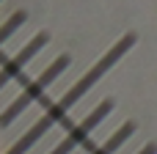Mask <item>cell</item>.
Instances as JSON below:
<instances>
[{
    "instance_id": "obj_1",
    "label": "cell",
    "mask_w": 157,
    "mask_h": 154,
    "mask_svg": "<svg viewBox=\"0 0 157 154\" xmlns=\"http://www.w3.org/2000/svg\"><path fill=\"white\" fill-rule=\"evenodd\" d=\"M130 44H132V39L127 36V39H124V41H121V44H119L108 58H102V61H99V63H97V66H94L83 80H77V83H75V85H72V88H69L58 102H52V105L47 107V113H44V116H41V118H39V121H36V124H33V127H30V130H28V132H25V135H22V138H19V141H17L6 154H28L39 141H41V138H44V135H47V132H50V130H52V127H55V124H58V121H61V118H66V113H69V110H72V107H75V105H77V102L91 91V85H94V83H97V80H99V77H102V74L116 63V61H119L121 50H127Z\"/></svg>"
},
{
    "instance_id": "obj_2",
    "label": "cell",
    "mask_w": 157,
    "mask_h": 154,
    "mask_svg": "<svg viewBox=\"0 0 157 154\" xmlns=\"http://www.w3.org/2000/svg\"><path fill=\"white\" fill-rule=\"evenodd\" d=\"M66 66H69V58H58V61H55L52 66H47L33 83H28V85L22 88V94H19V96L0 113V127L14 124V121H17V118H19V116H22V113H25V110H28V107H30V105H33V102H36V99H39V96L58 80V77H61V72H66Z\"/></svg>"
},
{
    "instance_id": "obj_3",
    "label": "cell",
    "mask_w": 157,
    "mask_h": 154,
    "mask_svg": "<svg viewBox=\"0 0 157 154\" xmlns=\"http://www.w3.org/2000/svg\"><path fill=\"white\" fill-rule=\"evenodd\" d=\"M110 110H113V102H102V105H97L86 118H80V121L66 132L63 141L55 143V149H52L50 154H75L86 141H88V138H91V132H94V130H97V127L110 116Z\"/></svg>"
},
{
    "instance_id": "obj_4",
    "label": "cell",
    "mask_w": 157,
    "mask_h": 154,
    "mask_svg": "<svg viewBox=\"0 0 157 154\" xmlns=\"http://www.w3.org/2000/svg\"><path fill=\"white\" fill-rule=\"evenodd\" d=\"M44 44H47V36L39 33L36 39L28 41L25 50H19L11 61H6V63L0 66V91H3V88H6V85H8V83H11V80H14V77H17V74L30 63V61H33V58H36V55H39V50H44Z\"/></svg>"
},
{
    "instance_id": "obj_5",
    "label": "cell",
    "mask_w": 157,
    "mask_h": 154,
    "mask_svg": "<svg viewBox=\"0 0 157 154\" xmlns=\"http://www.w3.org/2000/svg\"><path fill=\"white\" fill-rule=\"evenodd\" d=\"M132 135H135V124H121L108 141H102L97 149H91V154H116L130 138H132Z\"/></svg>"
},
{
    "instance_id": "obj_6",
    "label": "cell",
    "mask_w": 157,
    "mask_h": 154,
    "mask_svg": "<svg viewBox=\"0 0 157 154\" xmlns=\"http://www.w3.org/2000/svg\"><path fill=\"white\" fill-rule=\"evenodd\" d=\"M22 22H25V14H22V11H17V14H11V17L6 19V25L0 28V47L17 33V28H22Z\"/></svg>"
},
{
    "instance_id": "obj_7",
    "label": "cell",
    "mask_w": 157,
    "mask_h": 154,
    "mask_svg": "<svg viewBox=\"0 0 157 154\" xmlns=\"http://www.w3.org/2000/svg\"><path fill=\"white\" fill-rule=\"evenodd\" d=\"M138 154H157V146H144Z\"/></svg>"
}]
</instances>
